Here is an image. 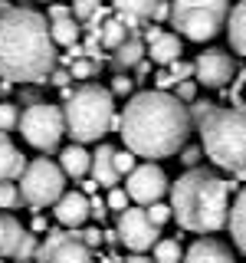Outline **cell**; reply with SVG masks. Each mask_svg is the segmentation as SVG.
Masks as SVG:
<instances>
[{
    "mask_svg": "<svg viewBox=\"0 0 246 263\" xmlns=\"http://www.w3.org/2000/svg\"><path fill=\"white\" fill-rule=\"evenodd\" d=\"M79 20L76 16H56V20H49V40H53L56 46H72V43H79Z\"/></svg>",
    "mask_w": 246,
    "mask_h": 263,
    "instance_id": "obj_23",
    "label": "cell"
},
{
    "mask_svg": "<svg viewBox=\"0 0 246 263\" xmlns=\"http://www.w3.org/2000/svg\"><path fill=\"white\" fill-rule=\"evenodd\" d=\"M23 237H27V227L13 214H0V260H13Z\"/></svg>",
    "mask_w": 246,
    "mask_h": 263,
    "instance_id": "obj_18",
    "label": "cell"
},
{
    "mask_svg": "<svg viewBox=\"0 0 246 263\" xmlns=\"http://www.w3.org/2000/svg\"><path fill=\"white\" fill-rule=\"evenodd\" d=\"M95 191H98L95 181H82V194H95Z\"/></svg>",
    "mask_w": 246,
    "mask_h": 263,
    "instance_id": "obj_48",
    "label": "cell"
},
{
    "mask_svg": "<svg viewBox=\"0 0 246 263\" xmlns=\"http://www.w3.org/2000/svg\"><path fill=\"white\" fill-rule=\"evenodd\" d=\"M23 204V194L13 181H0V211H16Z\"/></svg>",
    "mask_w": 246,
    "mask_h": 263,
    "instance_id": "obj_27",
    "label": "cell"
},
{
    "mask_svg": "<svg viewBox=\"0 0 246 263\" xmlns=\"http://www.w3.org/2000/svg\"><path fill=\"white\" fill-rule=\"evenodd\" d=\"M184 257V247H180V237H158L151 247V260L154 263H180Z\"/></svg>",
    "mask_w": 246,
    "mask_h": 263,
    "instance_id": "obj_25",
    "label": "cell"
},
{
    "mask_svg": "<svg viewBox=\"0 0 246 263\" xmlns=\"http://www.w3.org/2000/svg\"><path fill=\"white\" fill-rule=\"evenodd\" d=\"M98 60H89V56H79V60H72L69 63V76L72 79H92L95 72H98Z\"/></svg>",
    "mask_w": 246,
    "mask_h": 263,
    "instance_id": "obj_28",
    "label": "cell"
},
{
    "mask_svg": "<svg viewBox=\"0 0 246 263\" xmlns=\"http://www.w3.org/2000/svg\"><path fill=\"white\" fill-rule=\"evenodd\" d=\"M230 0H171V27L177 36L194 43H210L227 23Z\"/></svg>",
    "mask_w": 246,
    "mask_h": 263,
    "instance_id": "obj_6",
    "label": "cell"
},
{
    "mask_svg": "<svg viewBox=\"0 0 246 263\" xmlns=\"http://www.w3.org/2000/svg\"><path fill=\"white\" fill-rule=\"evenodd\" d=\"M112 53H115V66H121V69H135V66L145 60V43L138 36H125Z\"/></svg>",
    "mask_w": 246,
    "mask_h": 263,
    "instance_id": "obj_24",
    "label": "cell"
},
{
    "mask_svg": "<svg viewBox=\"0 0 246 263\" xmlns=\"http://www.w3.org/2000/svg\"><path fill=\"white\" fill-rule=\"evenodd\" d=\"M223 27L230 33V46H233V53H240L246 60V0H236V4L230 7Z\"/></svg>",
    "mask_w": 246,
    "mask_h": 263,
    "instance_id": "obj_19",
    "label": "cell"
},
{
    "mask_svg": "<svg viewBox=\"0 0 246 263\" xmlns=\"http://www.w3.org/2000/svg\"><path fill=\"white\" fill-rule=\"evenodd\" d=\"M59 63L49 40V20L30 7H10L0 13V79L46 82Z\"/></svg>",
    "mask_w": 246,
    "mask_h": 263,
    "instance_id": "obj_2",
    "label": "cell"
},
{
    "mask_svg": "<svg viewBox=\"0 0 246 263\" xmlns=\"http://www.w3.org/2000/svg\"><path fill=\"white\" fill-rule=\"evenodd\" d=\"M131 89H135V79H128L125 72H118V76L112 79V89H109V92L112 96H131Z\"/></svg>",
    "mask_w": 246,
    "mask_h": 263,
    "instance_id": "obj_39",
    "label": "cell"
},
{
    "mask_svg": "<svg viewBox=\"0 0 246 263\" xmlns=\"http://www.w3.org/2000/svg\"><path fill=\"white\" fill-rule=\"evenodd\" d=\"M63 119H66V135H72V142L79 145L98 142L112 132L115 96L102 86L86 82L76 92H69V99L63 102Z\"/></svg>",
    "mask_w": 246,
    "mask_h": 263,
    "instance_id": "obj_5",
    "label": "cell"
},
{
    "mask_svg": "<svg viewBox=\"0 0 246 263\" xmlns=\"http://www.w3.org/2000/svg\"><path fill=\"white\" fill-rule=\"evenodd\" d=\"M63 168V175L66 178H72V181H82L89 175V164H92V155L86 152V145H79V142H72V145H66L63 152H59V161H56Z\"/></svg>",
    "mask_w": 246,
    "mask_h": 263,
    "instance_id": "obj_16",
    "label": "cell"
},
{
    "mask_svg": "<svg viewBox=\"0 0 246 263\" xmlns=\"http://www.w3.org/2000/svg\"><path fill=\"white\" fill-rule=\"evenodd\" d=\"M69 13L72 10L66 4H53V7H49V20H56V16H69Z\"/></svg>",
    "mask_w": 246,
    "mask_h": 263,
    "instance_id": "obj_45",
    "label": "cell"
},
{
    "mask_svg": "<svg viewBox=\"0 0 246 263\" xmlns=\"http://www.w3.org/2000/svg\"><path fill=\"white\" fill-rule=\"evenodd\" d=\"M236 76V63L227 49H207L194 60V82L203 89H223Z\"/></svg>",
    "mask_w": 246,
    "mask_h": 263,
    "instance_id": "obj_11",
    "label": "cell"
},
{
    "mask_svg": "<svg viewBox=\"0 0 246 263\" xmlns=\"http://www.w3.org/2000/svg\"><path fill=\"white\" fill-rule=\"evenodd\" d=\"M112 7L118 10V20L125 23L128 30H135V27H141L145 20H151L154 0H112Z\"/></svg>",
    "mask_w": 246,
    "mask_h": 263,
    "instance_id": "obj_20",
    "label": "cell"
},
{
    "mask_svg": "<svg viewBox=\"0 0 246 263\" xmlns=\"http://www.w3.org/2000/svg\"><path fill=\"white\" fill-rule=\"evenodd\" d=\"M69 10H72V16H76V20L82 23V20H89V16L98 10V0H72Z\"/></svg>",
    "mask_w": 246,
    "mask_h": 263,
    "instance_id": "obj_34",
    "label": "cell"
},
{
    "mask_svg": "<svg viewBox=\"0 0 246 263\" xmlns=\"http://www.w3.org/2000/svg\"><path fill=\"white\" fill-rule=\"evenodd\" d=\"M89 217H95L98 224H105V217H109V204H105V197L89 194Z\"/></svg>",
    "mask_w": 246,
    "mask_h": 263,
    "instance_id": "obj_36",
    "label": "cell"
},
{
    "mask_svg": "<svg viewBox=\"0 0 246 263\" xmlns=\"http://www.w3.org/2000/svg\"><path fill=\"white\" fill-rule=\"evenodd\" d=\"M236 191L240 184L220 178L213 168H187L174 184H168L171 217L191 234H217L230 220V197Z\"/></svg>",
    "mask_w": 246,
    "mask_h": 263,
    "instance_id": "obj_3",
    "label": "cell"
},
{
    "mask_svg": "<svg viewBox=\"0 0 246 263\" xmlns=\"http://www.w3.org/2000/svg\"><path fill=\"white\" fill-rule=\"evenodd\" d=\"M200 132V148L217 168H240L246 164V102L236 105H213V109L197 122Z\"/></svg>",
    "mask_w": 246,
    "mask_h": 263,
    "instance_id": "obj_4",
    "label": "cell"
},
{
    "mask_svg": "<svg viewBox=\"0 0 246 263\" xmlns=\"http://www.w3.org/2000/svg\"><path fill=\"white\" fill-rule=\"evenodd\" d=\"M243 102H246V96H243Z\"/></svg>",
    "mask_w": 246,
    "mask_h": 263,
    "instance_id": "obj_50",
    "label": "cell"
},
{
    "mask_svg": "<svg viewBox=\"0 0 246 263\" xmlns=\"http://www.w3.org/2000/svg\"><path fill=\"white\" fill-rule=\"evenodd\" d=\"M174 96L180 99V102H194V99H197V82H194V79L174 82Z\"/></svg>",
    "mask_w": 246,
    "mask_h": 263,
    "instance_id": "obj_38",
    "label": "cell"
},
{
    "mask_svg": "<svg viewBox=\"0 0 246 263\" xmlns=\"http://www.w3.org/2000/svg\"><path fill=\"white\" fill-rule=\"evenodd\" d=\"M154 89H161V92L174 89V79H171V72H168V69H161L158 76H154Z\"/></svg>",
    "mask_w": 246,
    "mask_h": 263,
    "instance_id": "obj_42",
    "label": "cell"
},
{
    "mask_svg": "<svg viewBox=\"0 0 246 263\" xmlns=\"http://www.w3.org/2000/svg\"><path fill=\"white\" fill-rule=\"evenodd\" d=\"M233 181H236V184H246V164H240V168H233Z\"/></svg>",
    "mask_w": 246,
    "mask_h": 263,
    "instance_id": "obj_46",
    "label": "cell"
},
{
    "mask_svg": "<svg viewBox=\"0 0 246 263\" xmlns=\"http://www.w3.org/2000/svg\"><path fill=\"white\" fill-rule=\"evenodd\" d=\"M180 263H236V260H233V253H230V247L223 240H217V237H200V240H194L184 250Z\"/></svg>",
    "mask_w": 246,
    "mask_h": 263,
    "instance_id": "obj_14",
    "label": "cell"
},
{
    "mask_svg": "<svg viewBox=\"0 0 246 263\" xmlns=\"http://www.w3.org/2000/svg\"><path fill=\"white\" fill-rule=\"evenodd\" d=\"M46 263H92V250L79 240L76 230H66L63 240L53 247V253H49Z\"/></svg>",
    "mask_w": 246,
    "mask_h": 263,
    "instance_id": "obj_15",
    "label": "cell"
},
{
    "mask_svg": "<svg viewBox=\"0 0 246 263\" xmlns=\"http://www.w3.org/2000/svg\"><path fill=\"white\" fill-rule=\"evenodd\" d=\"M115 234H118V243H125L131 253H145L151 250L154 240L161 237V227H154L151 220H148L145 208H128L118 211V227H115Z\"/></svg>",
    "mask_w": 246,
    "mask_h": 263,
    "instance_id": "obj_10",
    "label": "cell"
},
{
    "mask_svg": "<svg viewBox=\"0 0 246 263\" xmlns=\"http://www.w3.org/2000/svg\"><path fill=\"white\" fill-rule=\"evenodd\" d=\"M112 161H115V171H118V175H121V178H125V175H128V171H131V168H135V164H138V155H131V152H128V148H115V155H112Z\"/></svg>",
    "mask_w": 246,
    "mask_h": 263,
    "instance_id": "obj_31",
    "label": "cell"
},
{
    "mask_svg": "<svg viewBox=\"0 0 246 263\" xmlns=\"http://www.w3.org/2000/svg\"><path fill=\"white\" fill-rule=\"evenodd\" d=\"M0 263H7V260H0Z\"/></svg>",
    "mask_w": 246,
    "mask_h": 263,
    "instance_id": "obj_51",
    "label": "cell"
},
{
    "mask_svg": "<svg viewBox=\"0 0 246 263\" xmlns=\"http://www.w3.org/2000/svg\"><path fill=\"white\" fill-rule=\"evenodd\" d=\"M112 155H115L112 145H98L95 155H92V164H89V175H92V181H95V184H102V187H115L121 181V175L115 171Z\"/></svg>",
    "mask_w": 246,
    "mask_h": 263,
    "instance_id": "obj_17",
    "label": "cell"
},
{
    "mask_svg": "<svg viewBox=\"0 0 246 263\" xmlns=\"http://www.w3.org/2000/svg\"><path fill=\"white\" fill-rule=\"evenodd\" d=\"M121 263H154L151 257H145V253H131L128 260H121Z\"/></svg>",
    "mask_w": 246,
    "mask_h": 263,
    "instance_id": "obj_47",
    "label": "cell"
},
{
    "mask_svg": "<svg viewBox=\"0 0 246 263\" xmlns=\"http://www.w3.org/2000/svg\"><path fill=\"white\" fill-rule=\"evenodd\" d=\"M191 115L177 96L161 89H141L118 115V135L138 158H171L191 138Z\"/></svg>",
    "mask_w": 246,
    "mask_h": 263,
    "instance_id": "obj_1",
    "label": "cell"
},
{
    "mask_svg": "<svg viewBox=\"0 0 246 263\" xmlns=\"http://www.w3.org/2000/svg\"><path fill=\"white\" fill-rule=\"evenodd\" d=\"M145 53H148V60L154 66H168V63L180 60L184 46H180L177 33H168V30H161V27L151 23V27L145 30Z\"/></svg>",
    "mask_w": 246,
    "mask_h": 263,
    "instance_id": "obj_12",
    "label": "cell"
},
{
    "mask_svg": "<svg viewBox=\"0 0 246 263\" xmlns=\"http://www.w3.org/2000/svg\"><path fill=\"white\" fill-rule=\"evenodd\" d=\"M145 214H148V220H151L154 227H164L171 220V204L154 201V204H148V208H145Z\"/></svg>",
    "mask_w": 246,
    "mask_h": 263,
    "instance_id": "obj_30",
    "label": "cell"
},
{
    "mask_svg": "<svg viewBox=\"0 0 246 263\" xmlns=\"http://www.w3.org/2000/svg\"><path fill=\"white\" fill-rule=\"evenodd\" d=\"M16 187H20L27 208H33V211L53 208V204L59 201V194L66 191V175H63V168L56 161L33 158V161H27V168H23L20 184Z\"/></svg>",
    "mask_w": 246,
    "mask_h": 263,
    "instance_id": "obj_8",
    "label": "cell"
},
{
    "mask_svg": "<svg viewBox=\"0 0 246 263\" xmlns=\"http://www.w3.org/2000/svg\"><path fill=\"white\" fill-rule=\"evenodd\" d=\"M213 105H217V102H210V99H194V102L187 105V115H191V125H197V122H200L203 115H207V112L213 109Z\"/></svg>",
    "mask_w": 246,
    "mask_h": 263,
    "instance_id": "obj_35",
    "label": "cell"
},
{
    "mask_svg": "<svg viewBox=\"0 0 246 263\" xmlns=\"http://www.w3.org/2000/svg\"><path fill=\"white\" fill-rule=\"evenodd\" d=\"M30 230H33V234H46V230H49V220L43 217V214H36V217H33V224H30Z\"/></svg>",
    "mask_w": 246,
    "mask_h": 263,
    "instance_id": "obj_44",
    "label": "cell"
},
{
    "mask_svg": "<svg viewBox=\"0 0 246 263\" xmlns=\"http://www.w3.org/2000/svg\"><path fill=\"white\" fill-rule=\"evenodd\" d=\"M180 164H184V168H197V164H200V158H203V148L200 145H184V148H180Z\"/></svg>",
    "mask_w": 246,
    "mask_h": 263,
    "instance_id": "obj_32",
    "label": "cell"
},
{
    "mask_svg": "<svg viewBox=\"0 0 246 263\" xmlns=\"http://www.w3.org/2000/svg\"><path fill=\"white\" fill-rule=\"evenodd\" d=\"M79 240L89 247V250H98V247H102V230L98 227H89V230H82L79 234Z\"/></svg>",
    "mask_w": 246,
    "mask_h": 263,
    "instance_id": "obj_40",
    "label": "cell"
},
{
    "mask_svg": "<svg viewBox=\"0 0 246 263\" xmlns=\"http://www.w3.org/2000/svg\"><path fill=\"white\" fill-rule=\"evenodd\" d=\"M69 79H72V76H69V69H56V66H53V72L46 76V82H53V86H59V89H63V86H69Z\"/></svg>",
    "mask_w": 246,
    "mask_h": 263,
    "instance_id": "obj_41",
    "label": "cell"
},
{
    "mask_svg": "<svg viewBox=\"0 0 246 263\" xmlns=\"http://www.w3.org/2000/svg\"><path fill=\"white\" fill-rule=\"evenodd\" d=\"M168 13H171V4H168V0H154L151 20H168Z\"/></svg>",
    "mask_w": 246,
    "mask_h": 263,
    "instance_id": "obj_43",
    "label": "cell"
},
{
    "mask_svg": "<svg viewBox=\"0 0 246 263\" xmlns=\"http://www.w3.org/2000/svg\"><path fill=\"white\" fill-rule=\"evenodd\" d=\"M53 214H56V220H59L66 230L86 227V220H89V194H82V191H63L59 201L53 204Z\"/></svg>",
    "mask_w": 246,
    "mask_h": 263,
    "instance_id": "obj_13",
    "label": "cell"
},
{
    "mask_svg": "<svg viewBox=\"0 0 246 263\" xmlns=\"http://www.w3.org/2000/svg\"><path fill=\"white\" fill-rule=\"evenodd\" d=\"M7 135H10V132H0V138H7Z\"/></svg>",
    "mask_w": 246,
    "mask_h": 263,
    "instance_id": "obj_49",
    "label": "cell"
},
{
    "mask_svg": "<svg viewBox=\"0 0 246 263\" xmlns=\"http://www.w3.org/2000/svg\"><path fill=\"white\" fill-rule=\"evenodd\" d=\"M125 191H128V201H135L138 208H148L154 201H164V194H168V175H164L161 164L141 161L125 175Z\"/></svg>",
    "mask_w": 246,
    "mask_h": 263,
    "instance_id": "obj_9",
    "label": "cell"
},
{
    "mask_svg": "<svg viewBox=\"0 0 246 263\" xmlns=\"http://www.w3.org/2000/svg\"><path fill=\"white\" fill-rule=\"evenodd\" d=\"M16 128H20L23 142L33 145L36 152H56L66 135V119H63V109L53 102H33L27 109L20 112V122H16Z\"/></svg>",
    "mask_w": 246,
    "mask_h": 263,
    "instance_id": "obj_7",
    "label": "cell"
},
{
    "mask_svg": "<svg viewBox=\"0 0 246 263\" xmlns=\"http://www.w3.org/2000/svg\"><path fill=\"white\" fill-rule=\"evenodd\" d=\"M227 227H230V237H233L236 250L246 253V187H240V191H236V201L230 204Z\"/></svg>",
    "mask_w": 246,
    "mask_h": 263,
    "instance_id": "obj_22",
    "label": "cell"
},
{
    "mask_svg": "<svg viewBox=\"0 0 246 263\" xmlns=\"http://www.w3.org/2000/svg\"><path fill=\"white\" fill-rule=\"evenodd\" d=\"M20 122V105L16 102H0V132H13Z\"/></svg>",
    "mask_w": 246,
    "mask_h": 263,
    "instance_id": "obj_29",
    "label": "cell"
},
{
    "mask_svg": "<svg viewBox=\"0 0 246 263\" xmlns=\"http://www.w3.org/2000/svg\"><path fill=\"white\" fill-rule=\"evenodd\" d=\"M105 204H109V211H125L128 208V191H125V187H118V184H115V187H109V197H105Z\"/></svg>",
    "mask_w": 246,
    "mask_h": 263,
    "instance_id": "obj_33",
    "label": "cell"
},
{
    "mask_svg": "<svg viewBox=\"0 0 246 263\" xmlns=\"http://www.w3.org/2000/svg\"><path fill=\"white\" fill-rule=\"evenodd\" d=\"M168 72H171V79H174V82H180V79H194V63L174 60V63H168Z\"/></svg>",
    "mask_w": 246,
    "mask_h": 263,
    "instance_id": "obj_37",
    "label": "cell"
},
{
    "mask_svg": "<svg viewBox=\"0 0 246 263\" xmlns=\"http://www.w3.org/2000/svg\"><path fill=\"white\" fill-rule=\"evenodd\" d=\"M27 168V155L10 138H0V181H16Z\"/></svg>",
    "mask_w": 246,
    "mask_h": 263,
    "instance_id": "obj_21",
    "label": "cell"
},
{
    "mask_svg": "<svg viewBox=\"0 0 246 263\" xmlns=\"http://www.w3.org/2000/svg\"><path fill=\"white\" fill-rule=\"evenodd\" d=\"M125 36H128V27L118 20V16H115V20H102V27L95 30V40H98L102 49H115Z\"/></svg>",
    "mask_w": 246,
    "mask_h": 263,
    "instance_id": "obj_26",
    "label": "cell"
}]
</instances>
